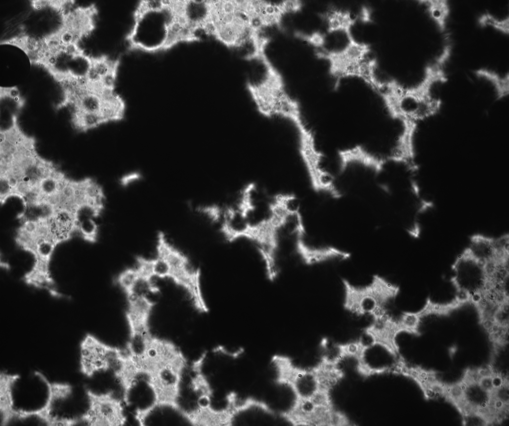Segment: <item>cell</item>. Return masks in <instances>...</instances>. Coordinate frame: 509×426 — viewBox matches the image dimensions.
<instances>
[{"label": "cell", "mask_w": 509, "mask_h": 426, "mask_svg": "<svg viewBox=\"0 0 509 426\" xmlns=\"http://www.w3.org/2000/svg\"><path fill=\"white\" fill-rule=\"evenodd\" d=\"M323 27L295 35L312 46L316 56L328 63L330 74L339 81L356 74L372 58L370 46L354 37L352 29L357 16L333 7L320 14Z\"/></svg>", "instance_id": "cell-1"}, {"label": "cell", "mask_w": 509, "mask_h": 426, "mask_svg": "<svg viewBox=\"0 0 509 426\" xmlns=\"http://www.w3.org/2000/svg\"><path fill=\"white\" fill-rule=\"evenodd\" d=\"M251 74L247 87L260 114L285 120L294 113L299 103L288 93L282 77L270 63L254 68Z\"/></svg>", "instance_id": "cell-2"}, {"label": "cell", "mask_w": 509, "mask_h": 426, "mask_svg": "<svg viewBox=\"0 0 509 426\" xmlns=\"http://www.w3.org/2000/svg\"><path fill=\"white\" fill-rule=\"evenodd\" d=\"M133 17L134 24L126 37L130 49L149 53L166 50L171 19L166 0H141Z\"/></svg>", "instance_id": "cell-3"}, {"label": "cell", "mask_w": 509, "mask_h": 426, "mask_svg": "<svg viewBox=\"0 0 509 426\" xmlns=\"http://www.w3.org/2000/svg\"><path fill=\"white\" fill-rule=\"evenodd\" d=\"M156 256L163 261L162 278H169L182 288L189 295L195 309L201 313L208 312L201 286V272L188 256L171 244L166 234L158 233Z\"/></svg>", "instance_id": "cell-4"}, {"label": "cell", "mask_w": 509, "mask_h": 426, "mask_svg": "<svg viewBox=\"0 0 509 426\" xmlns=\"http://www.w3.org/2000/svg\"><path fill=\"white\" fill-rule=\"evenodd\" d=\"M341 283L344 309L356 315H369L373 318L388 313L389 307L400 292L398 285L378 274L365 285H355L345 278L341 279Z\"/></svg>", "instance_id": "cell-5"}, {"label": "cell", "mask_w": 509, "mask_h": 426, "mask_svg": "<svg viewBox=\"0 0 509 426\" xmlns=\"http://www.w3.org/2000/svg\"><path fill=\"white\" fill-rule=\"evenodd\" d=\"M452 270L451 281L458 299L475 306L489 293L490 278L486 264L466 249L455 260Z\"/></svg>", "instance_id": "cell-6"}, {"label": "cell", "mask_w": 509, "mask_h": 426, "mask_svg": "<svg viewBox=\"0 0 509 426\" xmlns=\"http://www.w3.org/2000/svg\"><path fill=\"white\" fill-rule=\"evenodd\" d=\"M356 354L359 368L367 374H381L402 369L398 356L388 343L373 341L365 342L358 340Z\"/></svg>", "instance_id": "cell-7"}, {"label": "cell", "mask_w": 509, "mask_h": 426, "mask_svg": "<svg viewBox=\"0 0 509 426\" xmlns=\"http://www.w3.org/2000/svg\"><path fill=\"white\" fill-rule=\"evenodd\" d=\"M292 238L296 254L302 262L308 265L345 260L351 256L347 251L317 240L307 229Z\"/></svg>", "instance_id": "cell-8"}, {"label": "cell", "mask_w": 509, "mask_h": 426, "mask_svg": "<svg viewBox=\"0 0 509 426\" xmlns=\"http://www.w3.org/2000/svg\"><path fill=\"white\" fill-rule=\"evenodd\" d=\"M153 278L136 265L122 271L117 276L116 281L127 298L144 297L160 291Z\"/></svg>", "instance_id": "cell-9"}, {"label": "cell", "mask_w": 509, "mask_h": 426, "mask_svg": "<svg viewBox=\"0 0 509 426\" xmlns=\"http://www.w3.org/2000/svg\"><path fill=\"white\" fill-rule=\"evenodd\" d=\"M91 336H87L81 345V366L87 376L108 370L107 358L110 349Z\"/></svg>", "instance_id": "cell-10"}, {"label": "cell", "mask_w": 509, "mask_h": 426, "mask_svg": "<svg viewBox=\"0 0 509 426\" xmlns=\"http://www.w3.org/2000/svg\"><path fill=\"white\" fill-rule=\"evenodd\" d=\"M96 14L97 9L94 5L78 7L63 13L62 26L82 38L94 28V16Z\"/></svg>", "instance_id": "cell-11"}, {"label": "cell", "mask_w": 509, "mask_h": 426, "mask_svg": "<svg viewBox=\"0 0 509 426\" xmlns=\"http://www.w3.org/2000/svg\"><path fill=\"white\" fill-rule=\"evenodd\" d=\"M47 222L49 237L56 244L68 239L77 229L74 213L67 209L57 210Z\"/></svg>", "instance_id": "cell-12"}, {"label": "cell", "mask_w": 509, "mask_h": 426, "mask_svg": "<svg viewBox=\"0 0 509 426\" xmlns=\"http://www.w3.org/2000/svg\"><path fill=\"white\" fill-rule=\"evenodd\" d=\"M419 1L420 4L425 7L429 17L436 24L439 30L441 32L444 31L450 12L449 7L446 1L422 0Z\"/></svg>", "instance_id": "cell-13"}, {"label": "cell", "mask_w": 509, "mask_h": 426, "mask_svg": "<svg viewBox=\"0 0 509 426\" xmlns=\"http://www.w3.org/2000/svg\"><path fill=\"white\" fill-rule=\"evenodd\" d=\"M475 75L479 78L484 80L494 87L497 97L502 98L509 94V76L508 73L506 75H501L486 69H478L474 71Z\"/></svg>", "instance_id": "cell-14"}, {"label": "cell", "mask_w": 509, "mask_h": 426, "mask_svg": "<svg viewBox=\"0 0 509 426\" xmlns=\"http://www.w3.org/2000/svg\"><path fill=\"white\" fill-rule=\"evenodd\" d=\"M103 102V99L99 95L88 91L81 95L72 105L74 111L95 113L100 116Z\"/></svg>", "instance_id": "cell-15"}, {"label": "cell", "mask_w": 509, "mask_h": 426, "mask_svg": "<svg viewBox=\"0 0 509 426\" xmlns=\"http://www.w3.org/2000/svg\"><path fill=\"white\" fill-rule=\"evenodd\" d=\"M72 121L75 127L82 131H86L105 123L99 114L79 111L73 112Z\"/></svg>", "instance_id": "cell-16"}, {"label": "cell", "mask_w": 509, "mask_h": 426, "mask_svg": "<svg viewBox=\"0 0 509 426\" xmlns=\"http://www.w3.org/2000/svg\"><path fill=\"white\" fill-rule=\"evenodd\" d=\"M478 23L482 27H491L497 31L508 34L509 31V18H498L489 12L485 13L479 18Z\"/></svg>", "instance_id": "cell-17"}, {"label": "cell", "mask_w": 509, "mask_h": 426, "mask_svg": "<svg viewBox=\"0 0 509 426\" xmlns=\"http://www.w3.org/2000/svg\"><path fill=\"white\" fill-rule=\"evenodd\" d=\"M195 211L211 223L219 224L222 215L223 205L217 204L199 205L195 207Z\"/></svg>", "instance_id": "cell-18"}, {"label": "cell", "mask_w": 509, "mask_h": 426, "mask_svg": "<svg viewBox=\"0 0 509 426\" xmlns=\"http://www.w3.org/2000/svg\"><path fill=\"white\" fill-rule=\"evenodd\" d=\"M100 211L99 209L87 202L80 204L74 212L76 225L84 220L93 219L99 215Z\"/></svg>", "instance_id": "cell-19"}, {"label": "cell", "mask_w": 509, "mask_h": 426, "mask_svg": "<svg viewBox=\"0 0 509 426\" xmlns=\"http://www.w3.org/2000/svg\"><path fill=\"white\" fill-rule=\"evenodd\" d=\"M77 229L84 238L89 241L95 240L97 233V226L93 219H87L82 221L76 225Z\"/></svg>", "instance_id": "cell-20"}, {"label": "cell", "mask_w": 509, "mask_h": 426, "mask_svg": "<svg viewBox=\"0 0 509 426\" xmlns=\"http://www.w3.org/2000/svg\"><path fill=\"white\" fill-rule=\"evenodd\" d=\"M142 178V174L141 172L134 170L122 175L120 178L119 182L121 186L127 187L141 180Z\"/></svg>", "instance_id": "cell-21"}, {"label": "cell", "mask_w": 509, "mask_h": 426, "mask_svg": "<svg viewBox=\"0 0 509 426\" xmlns=\"http://www.w3.org/2000/svg\"><path fill=\"white\" fill-rule=\"evenodd\" d=\"M0 195L1 202L4 201L8 197L15 195L14 188L8 179L2 175H0Z\"/></svg>", "instance_id": "cell-22"}, {"label": "cell", "mask_w": 509, "mask_h": 426, "mask_svg": "<svg viewBox=\"0 0 509 426\" xmlns=\"http://www.w3.org/2000/svg\"><path fill=\"white\" fill-rule=\"evenodd\" d=\"M0 97L9 98L17 102L24 103V100L21 97L20 92L16 86L0 87Z\"/></svg>", "instance_id": "cell-23"}, {"label": "cell", "mask_w": 509, "mask_h": 426, "mask_svg": "<svg viewBox=\"0 0 509 426\" xmlns=\"http://www.w3.org/2000/svg\"><path fill=\"white\" fill-rule=\"evenodd\" d=\"M31 5L34 9L39 10L48 6L47 0H32Z\"/></svg>", "instance_id": "cell-24"}]
</instances>
